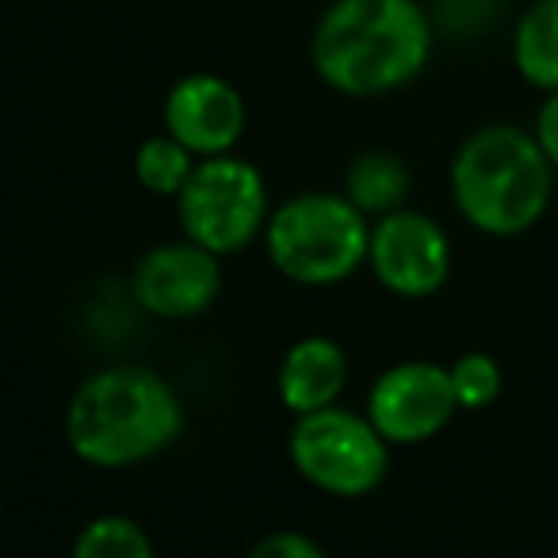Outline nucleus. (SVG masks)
<instances>
[{"label": "nucleus", "mask_w": 558, "mask_h": 558, "mask_svg": "<svg viewBox=\"0 0 558 558\" xmlns=\"http://www.w3.org/2000/svg\"><path fill=\"white\" fill-rule=\"evenodd\" d=\"M459 398L451 387V367L410 360V364L387 367L375 379L367 398V417L375 421L390 444H425L456 417Z\"/></svg>", "instance_id": "obj_8"}, {"label": "nucleus", "mask_w": 558, "mask_h": 558, "mask_svg": "<svg viewBox=\"0 0 558 558\" xmlns=\"http://www.w3.org/2000/svg\"><path fill=\"white\" fill-rule=\"evenodd\" d=\"M288 451L295 471L333 497L372 494L390 466V440L375 428V421L341 405L303 413L291 428Z\"/></svg>", "instance_id": "obj_5"}, {"label": "nucleus", "mask_w": 558, "mask_h": 558, "mask_svg": "<svg viewBox=\"0 0 558 558\" xmlns=\"http://www.w3.org/2000/svg\"><path fill=\"white\" fill-rule=\"evenodd\" d=\"M195 169V154L177 138V134H157L146 138L134 154V177L154 195H180Z\"/></svg>", "instance_id": "obj_14"}, {"label": "nucleus", "mask_w": 558, "mask_h": 558, "mask_svg": "<svg viewBox=\"0 0 558 558\" xmlns=\"http://www.w3.org/2000/svg\"><path fill=\"white\" fill-rule=\"evenodd\" d=\"M184 428L180 398L146 367H108L77 387L65 410V440L88 466L119 471L165 451Z\"/></svg>", "instance_id": "obj_2"}, {"label": "nucleus", "mask_w": 558, "mask_h": 558, "mask_svg": "<svg viewBox=\"0 0 558 558\" xmlns=\"http://www.w3.org/2000/svg\"><path fill=\"white\" fill-rule=\"evenodd\" d=\"M77 558H149L154 543L134 520L126 517H96L81 527L77 543H73Z\"/></svg>", "instance_id": "obj_15"}, {"label": "nucleus", "mask_w": 558, "mask_h": 558, "mask_svg": "<svg viewBox=\"0 0 558 558\" xmlns=\"http://www.w3.org/2000/svg\"><path fill=\"white\" fill-rule=\"evenodd\" d=\"M184 233L210 253H238L268 226V187L256 165L233 154L195 161L187 184L177 195Z\"/></svg>", "instance_id": "obj_6"}, {"label": "nucleus", "mask_w": 558, "mask_h": 558, "mask_svg": "<svg viewBox=\"0 0 558 558\" xmlns=\"http://www.w3.org/2000/svg\"><path fill=\"white\" fill-rule=\"evenodd\" d=\"M405 192H410V169L398 161L395 154H360L349 169V199L356 203L364 215H390L402 207Z\"/></svg>", "instance_id": "obj_13"}, {"label": "nucleus", "mask_w": 558, "mask_h": 558, "mask_svg": "<svg viewBox=\"0 0 558 558\" xmlns=\"http://www.w3.org/2000/svg\"><path fill=\"white\" fill-rule=\"evenodd\" d=\"M134 303L146 314L165 322L195 318L222 291V268L218 253H210L199 241H169L149 248L131 276Z\"/></svg>", "instance_id": "obj_9"}, {"label": "nucleus", "mask_w": 558, "mask_h": 558, "mask_svg": "<svg viewBox=\"0 0 558 558\" xmlns=\"http://www.w3.org/2000/svg\"><path fill=\"white\" fill-rule=\"evenodd\" d=\"M165 131L177 134L195 157L230 154L245 134V100L215 73H187L165 100Z\"/></svg>", "instance_id": "obj_10"}, {"label": "nucleus", "mask_w": 558, "mask_h": 558, "mask_svg": "<svg viewBox=\"0 0 558 558\" xmlns=\"http://www.w3.org/2000/svg\"><path fill=\"white\" fill-rule=\"evenodd\" d=\"M535 138H539V146L547 149V157L558 169V93H550V100L535 116Z\"/></svg>", "instance_id": "obj_18"}, {"label": "nucleus", "mask_w": 558, "mask_h": 558, "mask_svg": "<svg viewBox=\"0 0 558 558\" xmlns=\"http://www.w3.org/2000/svg\"><path fill=\"white\" fill-rule=\"evenodd\" d=\"M364 210L349 195L306 192L276 207L268 215L264 238L268 256L279 276L306 283V288H329L349 279L372 253V230Z\"/></svg>", "instance_id": "obj_4"}, {"label": "nucleus", "mask_w": 558, "mask_h": 558, "mask_svg": "<svg viewBox=\"0 0 558 558\" xmlns=\"http://www.w3.org/2000/svg\"><path fill=\"white\" fill-rule=\"evenodd\" d=\"M512 58L524 81L558 93V0H535L512 39Z\"/></svg>", "instance_id": "obj_12"}, {"label": "nucleus", "mask_w": 558, "mask_h": 558, "mask_svg": "<svg viewBox=\"0 0 558 558\" xmlns=\"http://www.w3.org/2000/svg\"><path fill=\"white\" fill-rule=\"evenodd\" d=\"M344 379H349V360H344L341 344L329 337H303L291 344L279 364L276 387L283 405L295 417H303V413L333 405L344 390Z\"/></svg>", "instance_id": "obj_11"}, {"label": "nucleus", "mask_w": 558, "mask_h": 558, "mask_svg": "<svg viewBox=\"0 0 558 558\" xmlns=\"http://www.w3.org/2000/svg\"><path fill=\"white\" fill-rule=\"evenodd\" d=\"M555 187V161L535 134L509 123L474 131L451 161V195L474 230L512 238L543 218Z\"/></svg>", "instance_id": "obj_3"}, {"label": "nucleus", "mask_w": 558, "mask_h": 558, "mask_svg": "<svg viewBox=\"0 0 558 558\" xmlns=\"http://www.w3.org/2000/svg\"><path fill=\"white\" fill-rule=\"evenodd\" d=\"M253 558H322V547L303 532H276L253 547Z\"/></svg>", "instance_id": "obj_17"}, {"label": "nucleus", "mask_w": 558, "mask_h": 558, "mask_svg": "<svg viewBox=\"0 0 558 558\" xmlns=\"http://www.w3.org/2000/svg\"><path fill=\"white\" fill-rule=\"evenodd\" d=\"M372 271L402 299H428L451 276V241L421 210H390L372 226Z\"/></svg>", "instance_id": "obj_7"}, {"label": "nucleus", "mask_w": 558, "mask_h": 558, "mask_svg": "<svg viewBox=\"0 0 558 558\" xmlns=\"http://www.w3.org/2000/svg\"><path fill=\"white\" fill-rule=\"evenodd\" d=\"M433 54V24L417 0H333L314 27L318 77L344 96L410 85Z\"/></svg>", "instance_id": "obj_1"}, {"label": "nucleus", "mask_w": 558, "mask_h": 558, "mask_svg": "<svg viewBox=\"0 0 558 558\" xmlns=\"http://www.w3.org/2000/svg\"><path fill=\"white\" fill-rule=\"evenodd\" d=\"M451 387H456L459 410H486L501 395V367L486 352H466L451 364Z\"/></svg>", "instance_id": "obj_16"}]
</instances>
